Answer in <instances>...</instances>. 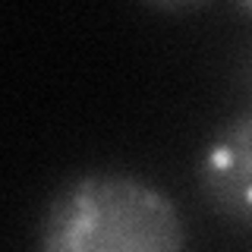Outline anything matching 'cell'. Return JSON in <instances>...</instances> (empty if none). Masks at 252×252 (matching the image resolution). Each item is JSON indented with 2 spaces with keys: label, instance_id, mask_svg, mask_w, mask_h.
Wrapping results in <instances>:
<instances>
[{
  "label": "cell",
  "instance_id": "6da1fadb",
  "mask_svg": "<svg viewBox=\"0 0 252 252\" xmlns=\"http://www.w3.org/2000/svg\"><path fill=\"white\" fill-rule=\"evenodd\" d=\"M38 252H186L177 205L132 173H82L54 192Z\"/></svg>",
  "mask_w": 252,
  "mask_h": 252
},
{
  "label": "cell",
  "instance_id": "7a4b0ae2",
  "mask_svg": "<svg viewBox=\"0 0 252 252\" xmlns=\"http://www.w3.org/2000/svg\"><path fill=\"white\" fill-rule=\"evenodd\" d=\"M199 186L220 215L252 220V107L227 120L205 145Z\"/></svg>",
  "mask_w": 252,
  "mask_h": 252
},
{
  "label": "cell",
  "instance_id": "3957f363",
  "mask_svg": "<svg viewBox=\"0 0 252 252\" xmlns=\"http://www.w3.org/2000/svg\"><path fill=\"white\" fill-rule=\"evenodd\" d=\"M243 13H249V16H252V3H243Z\"/></svg>",
  "mask_w": 252,
  "mask_h": 252
},
{
  "label": "cell",
  "instance_id": "277c9868",
  "mask_svg": "<svg viewBox=\"0 0 252 252\" xmlns=\"http://www.w3.org/2000/svg\"><path fill=\"white\" fill-rule=\"evenodd\" d=\"M249 79H252V69H249Z\"/></svg>",
  "mask_w": 252,
  "mask_h": 252
}]
</instances>
